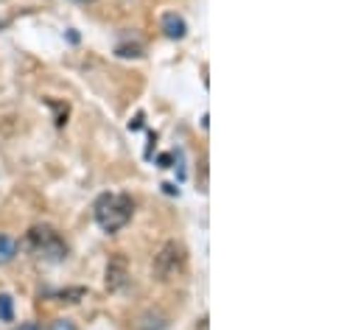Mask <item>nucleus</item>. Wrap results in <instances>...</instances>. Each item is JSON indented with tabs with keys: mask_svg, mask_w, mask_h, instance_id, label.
<instances>
[{
	"mask_svg": "<svg viewBox=\"0 0 361 330\" xmlns=\"http://www.w3.org/2000/svg\"><path fill=\"white\" fill-rule=\"evenodd\" d=\"M92 213H95V224L104 230V233H118L123 230L129 221H132V213H135V202L132 196L126 193H101L92 204Z\"/></svg>",
	"mask_w": 361,
	"mask_h": 330,
	"instance_id": "1",
	"label": "nucleus"
},
{
	"mask_svg": "<svg viewBox=\"0 0 361 330\" xmlns=\"http://www.w3.org/2000/svg\"><path fill=\"white\" fill-rule=\"evenodd\" d=\"M25 249L37 257V260H45V263H62L65 257H68V244H65V238L54 230V227H48V224H37V227H31L28 230V236H25Z\"/></svg>",
	"mask_w": 361,
	"mask_h": 330,
	"instance_id": "2",
	"label": "nucleus"
},
{
	"mask_svg": "<svg viewBox=\"0 0 361 330\" xmlns=\"http://www.w3.org/2000/svg\"><path fill=\"white\" fill-rule=\"evenodd\" d=\"M188 266V252L177 241H166L160 252L154 255V277L160 283H169V280H177Z\"/></svg>",
	"mask_w": 361,
	"mask_h": 330,
	"instance_id": "3",
	"label": "nucleus"
},
{
	"mask_svg": "<svg viewBox=\"0 0 361 330\" xmlns=\"http://www.w3.org/2000/svg\"><path fill=\"white\" fill-rule=\"evenodd\" d=\"M126 280H129V260H126V255H112L109 257V263H106V277H104V283H106V288L109 291H121L123 286H126Z\"/></svg>",
	"mask_w": 361,
	"mask_h": 330,
	"instance_id": "4",
	"label": "nucleus"
},
{
	"mask_svg": "<svg viewBox=\"0 0 361 330\" xmlns=\"http://www.w3.org/2000/svg\"><path fill=\"white\" fill-rule=\"evenodd\" d=\"M163 34L169 39H182L188 34V25H185V20H182L180 14L169 11V14H163Z\"/></svg>",
	"mask_w": 361,
	"mask_h": 330,
	"instance_id": "5",
	"label": "nucleus"
},
{
	"mask_svg": "<svg viewBox=\"0 0 361 330\" xmlns=\"http://www.w3.org/2000/svg\"><path fill=\"white\" fill-rule=\"evenodd\" d=\"M17 255V241L8 236H0V263H11Z\"/></svg>",
	"mask_w": 361,
	"mask_h": 330,
	"instance_id": "6",
	"label": "nucleus"
},
{
	"mask_svg": "<svg viewBox=\"0 0 361 330\" xmlns=\"http://www.w3.org/2000/svg\"><path fill=\"white\" fill-rule=\"evenodd\" d=\"M85 297H87V288H82V286H79V288H65V291L56 294L59 302H79V300H85Z\"/></svg>",
	"mask_w": 361,
	"mask_h": 330,
	"instance_id": "7",
	"label": "nucleus"
},
{
	"mask_svg": "<svg viewBox=\"0 0 361 330\" xmlns=\"http://www.w3.org/2000/svg\"><path fill=\"white\" fill-rule=\"evenodd\" d=\"M115 54L123 56V59H140V56H143V48H140V45H118Z\"/></svg>",
	"mask_w": 361,
	"mask_h": 330,
	"instance_id": "8",
	"label": "nucleus"
},
{
	"mask_svg": "<svg viewBox=\"0 0 361 330\" xmlns=\"http://www.w3.org/2000/svg\"><path fill=\"white\" fill-rule=\"evenodd\" d=\"M0 319L3 322H11L14 319V308H11V297L8 294H0Z\"/></svg>",
	"mask_w": 361,
	"mask_h": 330,
	"instance_id": "9",
	"label": "nucleus"
},
{
	"mask_svg": "<svg viewBox=\"0 0 361 330\" xmlns=\"http://www.w3.org/2000/svg\"><path fill=\"white\" fill-rule=\"evenodd\" d=\"M48 330H76V325H73L71 319H59V322H54Z\"/></svg>",
	"mask_w": 361,
	"mask_h": 330,
	"instance_id": "10",
	"label": "nucleus"
},
{
	"mask_svg": "<svg viewBox=\"0 0 361 330\" xmlns=\"http://www.w3.org/2000/svg\"><path fill=\"white\" fill-rule=\"evenodd\" d=\"M171 163H174V154H160V157H157V165H160V168H171Z\"/></svg>",
	"mask_w": 361,
	"mask_h": 330,
	"instance_id": "11",
	"label": "nucleus"
},
{
	"mask_svg": "<svg viewBox=\"0 0 361 330\" xmlns=\"http://www.w3.org/2000/svg\"><path fill=\"white\" fill-rule=\"evenodd\" d=\"M140 126H143V115H137V118L129 123V129H140Z\"/></svg>",
	"mask_w": 361,
	"mask_h": 330,
	"instance_id": "12",
	"label": "nucleus"
},
{
	"mask_svg": "<svg viewBox=\"0 0 361 330\" xmlns=\"http://www.w3.org/2000/svg\"><path fill=\"white\" fill-rule=\"evenodd\" d=\"M163 190H166L169 196H174V193H180V190H177V185H163Z\"/></svg>",
	"mask_w": 361,
	"mask_h": 330,
	"instance_id": "13",
	"label": "nucleus"
},
{
	"mask_svg": "<svg viewBox=\"0 0 361 330\" xmlns=\"http://www.w3.org/2000/svg\"><path fill=\"white\" fill-rule=\"evenodd\" d=\"M76 3H92V0H76Z\"/></svg>",
	"mask_w": 361,
	"mask_h": 330,
	"instance_id": "14",
	"label": "nucleus"
}]
</instances>
